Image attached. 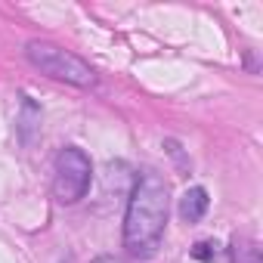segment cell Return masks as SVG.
<instances>
[{"mask_svg": "<svg viewBox=\"0 0 263 263\" xmlns=\"http://www.w3.org/2000/svg\"><path fill=\"white\" fill-rule=\"evenodd\" d=\"M93 263H121V260H115V257H99V260H93Z\"/></svg>", "mask_w": 263, "mask_h": 263, "instance_id": "cell-8", "label": "cell"}, {"mask_svg": "<svg viewBox=\"0 0 263 263\" xmlns=\"http://www.w3.org/2000/svg\"><path fill=\"white\" fill-rule=\"evenodd\" d=\"M229 263H263V251L251 235L235 232L229 238Z\"/></svg>", "mask_w": 263, "mask_h": 263, "instance_id": "cell-5", "label": "cell"}, {"mask_svg": "<svg viewBox=\"0 0 263 263\" xmlns=\"http://www.w3.org/2000/svg\"><path fill=\"white\" fill-rule=\"evenodd\" d=\"M90 183H93V164L87 152L78 146L59 149L53 164V195L62 204H78L90 192Z\"/></svg>", "mask_w": 263, "mask_h": 263, "instance_id": "cell-3", "label": "cell"}, {"mask_svg": "<svg viewBox=\"0 0 263 263\" xmlns=\"http://www.w3.org/2000/svg\"><path fill=\"white\" fill-rule=\"evenodd\" d=\"M192 257L201 260V263H214V260H217V245H214V241H198V245L192 248Z\"/></svg>", "mask_w": 263, "mask_h": 263, "instance_id": "cell-7", "label": "cell"}, {"mask_svg": "<svg viewBox=\"0 0 263 263\" xmlns=\"http://www.w3.org/2000/svg\"><path fill=\"white\" fill-rule=\"evenodd\" d=\"M167 183L155 171H143L130 186L124 211V251L134 260H149L158 254L167 226Z\"/></svg>", "mask_w": 263, "mask_h": 263, "instance_id": "cell-1", "label": "cell"}, {"mask_svg": "<svg viewBox=\"0 0 263 263\" xmlns=\"http://www.w3.org/2000/svg\"><path fill=\"white\" fill-rule=\"evenodd\" d=\"M208 204H211L208 189L192 186V189H186V192H183V198H180V217H183L186 223H198V220L208 214Z\"/></svg>", "mask_w": 263, "mask_h": 263, "instance_id": "cell-4", "label": "cell"}, {"mask_svg": "<svg viewBox=\"0 0 263 263\" xmlns=\"http://www.w3.org/2000/svg\"><path fill=\"white\" fill-rule=\"evenodd\" d=\"M25 59L41 74H47L53 81L71 84V87H81V90H90L96 84V71L81 56H74L71 50H65L53 41H28L25 44Z\"/></svg>", "mask_w": 263, "mask_h": 263, "instance_id": "cell-2", "label": "cell"}, {"mask_svg": "<svg viewBox=\"0 0 263 263\" xmlns=\"http://www.w3.org/2000/svg\"><path fill=\"white\" fill-rule=\"evenodd\" d=\"M34 121H41V108H37L31 99H25V102H22V118H19V137H22V143H31L28 130L34 127Z\"/></svg>", "mask_w": 263, "mask_h": 263, "instance_id": "cell-6", "label": "cell"}]
</instances>
